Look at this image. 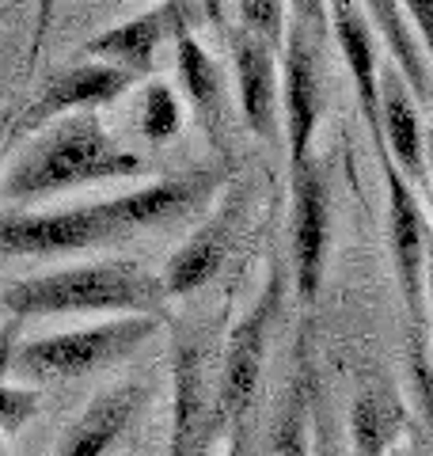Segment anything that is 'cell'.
<instances>
[{
    "instance_id": "1",
    "label": "cell",
    "mask_w": 433,
    "mask_h": 456,
    "mask_svg": "<svg viewBox=\"0 0 433 456\" xmlns=\"http://www.w3.org/2000/svg\"><path fill=\"white\" fill-rule=\"evenodd\" d=\"M233 183V167H191L156 183L72 209H8L0 213V263L8 259H57L103 244H122L152 228L176 224Z\"/></svg>"
},
{
    "instance_id": "2",
    "label": "cell",
    "mask_w": 433,
    "mask_h": 456,
    "mask_svg": "<svg viewBox=\"0 0 433 456\" xmlns=\"http://www.w3.org/2000/svg\"><path fill=\"white\" fill-rule=\"evenodd\" d=\"M171 297L164 278L137 259H99L46 270L4 285L0 308L12 323L46 316H164Z\"/></svg>"
},
{
    "instance_id": "3",
    "label": "cell",
    "mask_w": 433,
    "mask_h": 456,
    "mask_svg": "<svg viewBox=\"0 0 433 456\" xmlns=\"http://www.w3.org/2000/svg\"><path fill=\"white\" fill-rule=\"evenodd\" d=\"M144 156L118 145L99 114H69L57 118L46 137H38L0 179V198L8 202H38V198L61 194L84 183L103 179H134L144 175Z\"/></svg>"
},
{
    "instance_id": "4",
    "label": "cell",
    "mask_w": 433,
    "mask_h": 456,
    "mask_svg": "<svg viewBox=\"0 0 433 456\" xmlns=\"http://www.w3.org/2000/svg\"><path fill=\"white\" fill-rule=\"evenodd\" d=\"M164 320L167 316H114L107 323L80 327V331L20 342L16 358H12V377H20L31 388H46V384H69L103 373V369L134 358L164 327Z\"/></svg>"
},
{
    "instance_id": "5",
    "label": "cell",
    "mask_w": 433,
    "mask_h": 456,
    "mask_svg": "<svg viewBox=\"0 0 433 456\" xmlns=\"http://www.w3.org/2000/svg\"><path fill=\"white\" fill-rule=\"evenodd\" d=\"M282 274H270L263 293L236 320L225 338V354L216 365V437H228V456H248V434L255 419L258 380L266 369L270 331L282 308Z\"/></svg>"
},
{
    "instance_id": "6",
    "label": "cell",
    "mask_w": 433,
    "mask_h": 456,
    "mask_svg": "<svg viewBox=\"0 0 433 456\" xmlns=\"http://www.w3.org/2000/svg\"><path fill=\"white\" fill-rule=\"evenodd\" d=\"M216 441V369L201 335L179 331L171 350V430L164 456H206Z\"/></svg>"
},
{
    "instance_id": "7",
    "label": "cell",
    "mask_w": 433,
    "mask_h": 456,
    "mask_svg": "<svg viewBox=\"0 0 433 456\" xmlns=\"http://www.w3.org/2000/svg\"><path fill=\"white\" fill-rule=\"evenodd\" d=\"M293 217H289V251H293V285L297 297L312 305L323 289L327 251H331V183L323 164L308 156L289 167Z\"/></svg>"
},
{
    "instance_id": "8",
    "label": "cell",
    "mask_w": 433,
    "mask_h": 456,
    "mask_svg": "<svg viewBox=\"0 0 433 456\" xmlns=\"http://www.w3.org/2000/svg\"><path fill=\"white\" fill-rule=\"evenodd\" d=\"M201 20L206 16H201L198 0H160L156 8L88 38L84 42V53H88L92 61H107V65L126 69V73L144 80V77H152L156 53H160L164 42H179L186 35H194Z\"/></svg>"
},
{
    "instance_id": "9",
    "label": "cell",
    "mask_w": 433,
    "mask_h": 456,
    "mask_svg": "<svg viewBox=\"0 0 433 456\" xmlns=\"http://www.w3.org/2000/svg\"><path fill=\"white\" fill-rule=\"evenodd\" d=\"M134 84H137L134 73L114 69L107 61H84V65L57 69V73H50L38 84V92L27 99L20 118L12 122V134L27 137L35 130H46V126L57 118H69V114H84V110L95 114L99 107L122 99Z\"/></svg>"
},
{
    "instance_id": "10",
    "label": "cell",
    "mask_w": 433,
    "mask_h": 456,
    "mask_svg": "<svg viewBox=\"0 0 433 456\" xmlns=\"http://www.w3.org/2000/svg\"><path fill=\"white\" fill-rule=\"evenodd\" d=\"M377 160L388 183V244H392V266H396V281L407 305V316L414 323V331L422 327V312H426V248H429V224L426 213L418 206V194L403 171L392 164V156L377 145Z\"/></svg>"
},
{
    "instance_id": "11",
    "label": "cell",
    "mask_w": 433,
    "mask_h": 456,
    "mask_svg": "<svg viewBox=\"0 0 433 456\" xmlns=\"http://www.w3.org/2000/svg\"><path fill=\"white\" fill-rule=\"evenodd\" d=\"M243 209H248V187H233V183H228V194L216 198L209 217L186 236V244H179L176 255L167 259V266L160 270L164 289H167L171 301L206 289V285L221 274L225 259L233 255Z\"/></svg>"
},
{
    "instance_id": "12",
    "label": "cell",
    "mask_w": 433,
    "mask_h": 456,
    "mask_svg": "<svg viewBox=\"0 0 433 456\" xmlns=\"http://www.w3.org/2000/svg\"><path fill=\"white\" fill-rule=\"evenodd\" d=\"M282 99H285V137H289V167L312 156V141L323 118V57L320 46L297 23L285 27L282 42Z\"/></svg>"
},
{
    "instance_id": "13",
    "label": "cell",
    "mask_w": 433,
    "mask_h": 456,
    "mask_svg": "<svg viewBox=\"0 0 433 456\" xmlns=\"http://www.w3.org/2000/svg\"><path fill=\"white\" fill-rule=\"evenodd\" d=\"M327 23L335 35L342 61L350 69L357 107L365 114L372 149L384 141L380 134V69H377V31L369 23V12L361 8V0H327Z\"/></svg>"
},
{
    "instance_id": "14",
    "label": "cell",
    "mask_w": 433,
    "mask_h": 456,
    "mask_svg": "<svg viewBox=\"0 0 433 456\" xmlns=\"http://www.w3.org/2000/svg\"><path fill=\"white\" fill-rule=\"evenodd\" d=\"M149 399H152L149 380H126L114 384V388H103L84 407V415L65 430L53 456H110L129 426L141 419V411L149 407Z\"/></svg>"
},
{
    "instance_id": "15",
    "label": "cell",
    "mask_w": 433,
    "mask_h": 456,
    "mask_svg": "<svg viewBox=\"0 0 433 456\" xmlns=\"http://www.w3.org/2000/svg\"><path fill=\"white\" fill-rule=\"evenodd\" d=\"M228 46H233L243 122L255 137L274 141L278 134V50L240 27H228Z\"/></svg>"
},
{
    "instance_id": "16",
    "label": "cell",
    "mask_w": 433,
    "mask_h": 456,
    "mask_svg": "<svg viewBox=\"0 0 433 456\" xmlns=\"http://www.w3.org/2000/svg\"><path fill=\"white\" fill-rule=\"evenodd\" d=\"M380 134H384V152L392 156V164L403 171V179L426 183V137L414 114V95L407 80L399 77L396 65H388L380 73Z\"/></svg>"
},
{
    "instance_id": "17",
    "label": "cell",
    "mask_w": 433,
    "mask_h": 456,
    "mask_svg": "<svg viewBox=\"0 0 433 456\" xmlns=\"http://www.w3.org/2000/svg\"><path fill=\"white\" fill-rule=\"evenodd\" d=\"M407 434V403L384 380H365L350 403L346 445L350 456H388Z\"/></svg>"
},
{
    "instance_id": "18",
    "label": "cell",
    "mask_w": 433,
    "mask_h": 456,
    "mask_svg": "<svg viewBox=\"0 0 433 456\" xmlns=\"http://www.w3.org/2000/svg\"><path fill=\"white\" fill-rule=\"evenodd\" d=\"M176 69H179L183 92L194 107L198 126L221 145L225 130H228V95H225L221 65L213 61V53L201 46L194 35H186V38L176 42Z\"/></svg>"
},
{
    "instance_id": "19",
    "label": "cell",
    "mask_w": 433,
    "mask_h": 456,
    "mask_svg": "<svg viewBox=\"0 0 433 456\" xmlns=\"http://www.w3.org/2000/svg\"><path fill=\"white\" fill-rule=\"evenodd\" d=\"M361 8L369 12V23L372 31H380L384 46L392 50V65L399 69V77L407 80L411 95L418 103H429L433 99V73H429V61L418 38L411 35V23L407 16L399 12V0H361Z\"/></svg>"
},
{
    "instance_id": "20",
    "label": "cell",
    "mask_w": 433,
    "mask_h": 456,
    "mask_svg": "<svg viewBox=\"0 0 433 456\" xmlns=\"http://www.w3.org/2000/svg\"><path fill=\"white\" fill-rule=\"evenodd\" d=\"M315 373L308 365V354H300V365L285 388V399L278 407V419L270 426L266 456H312V415H315Z\"/></svg>"
},
{
    "instance_id": "21",
    "label": "cell",
    "mask_w": 433,
    "mask_h": 456,
    "mask_svg": "<svg viewBox=\"0 0 433 456\" xmlns=\"http://www.w3.org/2000/svg\"><path fill=\"white\" fill-rule=\"evenodd\" d=\"M183 126V110L176 92L164 80H149V88L141 92V110H137V130L141 137H149L152 145H164L179 134Z\"/></svg>"
},
{
    "instance_id": "22",
    "label": "cell",
    "mask_w": 433,
    "mask_h": 456,
    "mask_svg": "<svg viewBox=\"0 0 433 456\" xmlns=\"http://www.w3.org/2000/svg\"><path fill=\"white\" fill-rule=\"evenodd\" d=\"M236 16H240V31L255 35L258 42H266V46L282 50L285 42V0H236Z\"/></svg>"
},
{
    "instance_id": "23",
    "label": "cell",
    "mask_w": 433,
    "mask_h": 456,
    "mask_svg": "<svg viewBox=\"0 0 433 456\" xmlns=\"http://www.w3.org/2000/svg\"><path fill=\"white\" fill-rule=\"evenodd\" d=\"M42 411V388L31 384H4L0 380V437L20 434Z\"/></svg>"
},
{
    "instance_id": "24",
    "label": "cell",
    "mask_w": 433,
    "mask_h": 456,
    "mask_svg": "<svg viewBox=\"0 0 433 456\" xmlns=\"http://www.w3.org/2000/svg\"><path fill=\"white\" fill-rule=\"evenodd\" d=\"M411 388H414V403L422 411V422L429 430V441H433V365H429L426 342L418 331H414V346H411Z\"/></svg>"
},
{
    "instance_id": "25",
    "label": "cell",
    "mask_w": 433,
    "mask_h": 456,
    "mask_svg": "<svg viewBox=\"0 0 433 456\" xmlns=\"http://www.w3.org/2000/svg\"><path fill=\"white\" fill-rule=\"evenodd\" d=\"M312 456H350L346 430L323 415L320 399H315V415H312Z\"/></svg>"
},
{
    "instance_id": "26",
    "label": "cell",
    "mask_w": 433,
    "mask_h": 456,
    "mask_svg": "<svg viewBox=\"0 0 433 456\" xmlns=\"http://www.w3.org/2000/svg\"><path fill=\"white\" fill-rule=\"evenodd\" d=\"M289 4V23H297L315 46L331 35V23H327V0H285Z\"/></svg>"
},
{
    "instance_id": "27",
    "label": "cell",
    "mask_w": 433,
    "mask_h": 456,
    "mask_svg": "<svg viewBox=\"0 0 433 456\" xmlns=\"http://www.w3.org/2000/svg\"><path fill=\"white\" fill-rule=\"evenodd\" d=\"M399 12L418 31V46L429 53V65H433V0H399Z\"/></svg>"
},
{
    "instance_id": "28",
    "label": "cell",
    "mask_w": 433,
    "mask_h": 456,
    "mask_svg": "<svg viewBox=\"0 0 433 456\" xmlns=\"http://www.w3.org/2000/svg\"><path fill=\"white\" fill-rule=\"evenodd\" d=\"M12 358H16V338H12V327H0V380H8Z\"/></svg>"
},
{
    "instance_id": "29",
    "label": "cell",
    "mask_w": 433,
    "mask_h": 456,
    "mask_svg": "<svg viewBox=\"0 0 433 456\" xmlns=\"http://www.w3.org/2000/svg\"><path fill=\"white\" fill-rule=\"evenodd\" d=\"M201 4V16H206L209 23L221 27V16H225V0H198Z\"/></svg>"
},
{
    "instance_id": "30",
    "label": "cell",
    "mask_w": 433,
    "mask_h": 456,
    "mask_svg": "<svg viewBox=\"0 0 433 456\" xmlns=\"http://www.w3.org/2000/svg\"><path fill=\"white\" fill-rule=\"evenodd\" d=\"M426 301L433 312V236H429V248H426Z\"/></svg>"
},
{
    "instance_id": "31",
    "label": "cell",
    "mask_w": 433,
    "mask_h": 456,
    "mask_svg": "<svg viewBox=\"0 0 433 456\" xmlns=\"http://www.w3.org/2000/svg\"><path fill=\"white\" fill-rule=\"evenodd\" d=\"M426 171H429V179H433V134H426Z\"/></svg>"
},
{
    "instance_id": "32",
    "label": "cell",
    "mask_w": 433,
    "mask_h": 456,
    "mask_svg": "<svg viewBox=\"0 0 433 456\" xmlns=\"http://www.w3.org/2000/svg\"><path fill=\"white\" fill-rule=\"evenodd\" d=\"M0 445H4V437H0Z\"/></svg>"
},
{
    "instance_id": "33",
    "label": "cell",
    "mask_w": 433,
    "mask_h": 456,
    "mask_svg": "<svg viewBox=\"0 0 433 456\" xmlns=\"http://www.w3.org/2000/svg\"><path fill=\"white\" fill-rule=\"evenodd\" d=\"M0 134H4V130H0Z\"/></svg>"
}]
</instances>
